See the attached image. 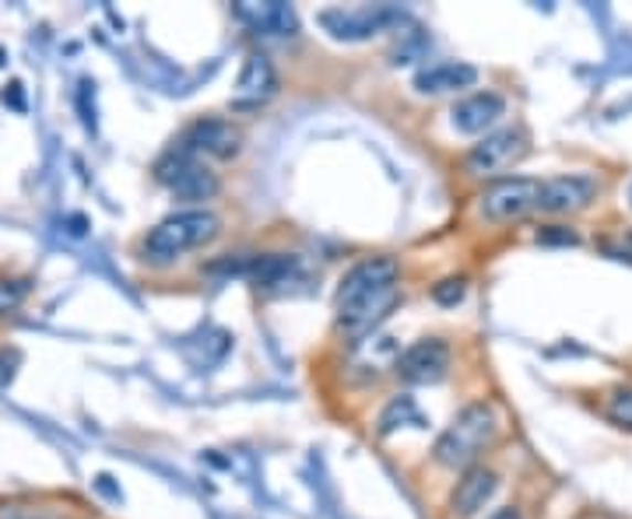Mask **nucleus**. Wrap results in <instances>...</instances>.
Segmentation results:
<instances>
[{"label":"nucleus","instance_id":"nucleus-1","mask_svg":"<svg viewBox=\"0 0 632 519\" xmlns=\"http://www.w3.org/2000/svg\"><path fill=\"white\" fill-rule=\"evenodd\" d=\"M400 267L394 257H366L358 260L338 284V326L349 337H366L373 326L387 316L400 292H397Z\"/></svg>","mask_w":632,"mask_h":519},{"label":"nucleus","instance_id":"nucleus-2","mask_svg":"<svg viewBox=\"0 0 632 519\" xmlns=\"http://www.w3.org/2000/svg\"><path fill=\"white\" fill-rule=\"evenodd\" d=\"M500 414H495V403L489 400H474L457 414L447 432L436 439V464L443 467H474V459L482 456L495 439H500Z\"/></svg>","mask_w":632,"mask_h":519},{"label":"nucleus","instance_id":"nucleus-3","mask_svg":"<svg viewBox=\"0 0 632 519\" xmlns=\"http://www.w3.org/2000/svg\"><path fill=\"white\" fill-rule=\"evenodd\" d=\"M222 233V218L215 210H176V215L162 218L151 233L144 236V257L151 263H172L183 253L197 246H207L211 239H218Z\"/></svg>","mask_w":632,"mask_h":519},{"label":"nucleus","instance_id":"nucleus-4","mask_svg":"<svg viewBox=\"0 0 632 519\" xmlns=\"http://www.w3.org/2000/svg\"><path fill=\"white\" fill-rule=\"evenodd\" d=\"M527 151H531V138L524 127L492 130L468 151L464 172L474 180H495V176H503V172H510Z\"/></svg>","mask_w":632,"mask_h":519},{"label":"nucleus","instance_id":"nucleus-5","mask_svg":"<svg viewBox=\"0 0 632 519\" xmlns=\"http://www.w3.org/2000/svg\"><path fill=\"white\" fill-rule=\"evenodd\" d=\"M156 180L169 186L180 201H211L222 190L218 176L201 159L186 155L183 148H172L156 162Z\"/></svg>","mask_w":632,"mask_h":519},{"label":"nucleus","instance_id":"nucleus-6","mask_svg":"<svg viewBox=\"0 0 632 519\" xmlns=\"http://www.w3.org/2000/svg\"><path fill=\"white\" fill-rule=\"evenodd\" d=\"M538 194H542V180H527V176H513V180H495L482 197V218L506 225V221H521L531 210H538Z\"/></svg>","mask_w":632,"mask_h":519},{"label":"nucleus","instance_id":"nucleus-7","mask_svg":"<svg viewBox=\"0 0 632 519\" xmlns=\"http://www.w3.org/2000/svg\"><path fill=\"white\" fill-rule=\"evenodd\" d=\"M176 148H183L186 155L194 159H236L243 148V130L228 120L207 117V120L190 123Z\"/></svg>","mask_w":632,"mask_h":519},{"label":"nucleus","instance_id":"nucleus-8","mask_svg":"<svg viewBox=\"0 0 632 519\" xmlns=\"http://www.w3.org/2000/svg\"><path fill=\"white\" fill-rule=\"evenodd\" d=\"M397 18L400 14L394 8H331V11H320V25L328 29L334 40L362 43L379 35L387 25H394Z\"/></svg>","mask_w":632,"mask_h":519},{"label":"nucleus","instance_id":"nucleus-9","mask_svg":"<svg viewBox=\"0 0 632 519\" xmlns=\"http://www.w3.org/2000/svg\"><path fill=\"white\" fill-rule=\"evenodd\" d=\"M275 95H278V71L271 64V56L250 53L239 71V82H236V91H233V99H228V106H233V112H257L271 102Z\"/></svg>","mask_w":632,"mask_h":519},{"label":"nucleus","instance_id":"nucleus-10","mask_svg":"<svg viewBox=\"0 0 632 519\" xmlns=\"http://www.w3.org/2000/svg\"><path fill=\"white\" fill-rule=\"evenodd\" d=\"M397 376L405 382H415V387H429V382H439L450 369V348L447 340L439 337H426L415 340L408 352H400L394 361Z\"/></svg>","mask_w":632,"mask_h":519},{"label":"nucleus","instance_id":"nucleus-11","mask_svg":"<svg viewBox=\"0 0 632 519\" xmlns=\"http://www.w3.org/2000/svg\"><path fill=\"white\" fill-rule=\"evenodd\" d=\"M598 180L593 176H555L542 183L538 194V210L545 215H577V210L590 207L598 197Z\"/></svg>","mask_w":632,"mask_h":519},{"label":"nucleus","instance_id":"nucleus-12","mask_svg":"<svg viewBox=\"0 0 632 519\" xmlns=\"http://www.w3.org/2000/svg\"><path fill=\"white\" fill-rule=\"evenodd\" d=\"M506 117V99L500 91H474L450 109V123L461 133H485Z\"/></svg>","mask_w":632,"mask_h":519},{"label":"nucleus","instance_id":"nucleus-13","mask_svg":"<svg viewBox=\"0 0 632 519\" xmlns=\"http://www.w3.org/2000/svg\"><path fill=\"white\" fill-rule=\"evenodd\" d=\"M500 488V477L489 467H468L464 477L457 480V488L450 495V516L453 519H471L478 509H485V502Z\"/></svg>","mask_w":632,"mask_h":519},{"label":"nucleus","instance_id":"nucleus-14","mask_svg":"<svg viewBox=\"0 0 632 519\" xmlns=\"http://www.w3.org/2000/svg\"><path fill=\"white\" fill-rule=\"evenodd\" d=\"M478 85V67L461 64V61H443V64H429L415 74V91L418 95H450V91H464Z\"/></svg>","mask_w":632,"mask_h":519},{"label":"nucleus","instance_id":"nucleus-15","mask_svg":"<svg viewBox=\"0 0 632 519\" xmlns=\"http://www.w3.org/2000/svg\"><path fill=\"white\" fill-rule=\"evenodd\" d=\"M236 18L250 25L257 35H296L299 32V18L289 4L281 0H267V4H236Z\"/></svg>","mask_w":632,"mask_h":519},{"label":"nucleus","instance_id":"nucleus-16","mask_svg":"<svg viewBox=\"0 0 632 519\" xmlns=\"http://www.w3.org/2000/svg\"><path fill=\"white\" fill-rule=\"evenodd\" d=\"M405 421H418L415 400L411 397H397V400H390V408L379 414V432L390 435L397 425H405Z\"/></svg>","mask_w":632,"mask_h":519},{"label":"nucleus","instance_id":"nucleus-17","mask_svg":"<svg viewBox=\"0 0 632 519\" xmlns=\"http://www.w3.org/2000/svg\"><path fill=\"white\" fill-rule=\"evenodd\" d=\"M0 519H64V512L32 502H0Z\"/></svg>","mask_w":632,"mask_h":519},{"label":"nucleus","instance_id":"nucleus-18","mask_svg":"<svg viewBox=\"0 0 632 519\" xmlns=\"http://www.w3.org/2000/svg\"><path fill=\"white\" fill-rule=\"evenodd\" d=\"M29 281L25 278H0V316H8V313H14L18 305L25 302V295H29Z\"/></svg>","mask_w":632,"mask_h":519},{"label":"nucleus","instance_id":"nucleus-19","mask_svg":"<svg viewBox=\"0 0 632 519\" xmlns=\"http://www.w3.org/2000/svg\"><path fill=\"white\" fill-rule=\"evenodd\" d=\"M608 418L619 429H632V387H619L608 397Z\"/></svg>","mask_w":632,"mask_h":519},{"label":"nucleus","instance_id":"nucleus-20","mask_svg":"<svg viewBox=\"0 0 632 519\" xmlns=\"http://www.w3.org/2000/svg\"><path fill=\"white\" fill-rule=\"evenodd\" d=\"M468 295V281L464 278H447V281H439V284H432V299L439 302V305H457Z\"/></svg>","mask_w":632,"mask_h":519},{"label":"nucleus","instance_id":"nucleus-21","mask_svg":"<svg viewBox=\"0 0 632 519\" xmlns=\"http://www.w3.org/2000/svg\"><path fill=\"white\" fill-rule=\"evenodd\" d=\"M538 242H545V246H577L580 236L572 233V228H566V225H548V228H542V233H538Z\"/></svg>","mask_w":632,"mask_h":519},{"label":"nucleus","instance_id":"nucleus-22","mask_svg":"<svg viewBox=\"0 0 632 519\" xmlns=\"http://www.w3.org/2000/svg\"><path fill=\"white\" fill-rule=\"evenodd\" d=\"M18 365H22V355H18L14 348H4V352H0V393H4V390L11 387V382H14Z\"/></svg>","mask_w":632,"mask_h":519},{"label":"nucleus","instance_id":"nucleus-23","mask_svg":"<svg viewBox=\"0 0 632 519\" xmlns=\"http://www.w3.org/2000/svg\"><path fill=\"white\" fill-rule=\"evenodd\" d=\"M109 480H113V477L99 474V477H95V485H99V491H106L109 498H120V491H117V488H113V485H109Z\"/></svg>","mask_w":632,"mask_h":519},{"label":"nucleus","instance_id":"nucleus-24","mask_svg":"<svg viewBox=\"0 0 632 519\" xmlns=\"http://www.w3.org/2000/svg\"><path fill=\"white\" fill-rule=\"evenodd\" d=\"M492 519H521V512H516V509H500Z\"/></svg>","mask_w":632,"mask_h":519},{"label":"nucleus","instance_id":"nucleus-25","mask_svg":"<svg viewBox=\"0 0 632 519\" xmlns=\"http://www.w3.org/2000/svg\"><path fill=\"white\" fill-rule=\"evenodd\" d=\"M629 201H632V186H629Z\"/></svg>","mask_w":632,"mask_h":519}]
</instances>
